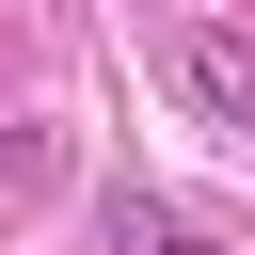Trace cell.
Instances as JSON below:
<instances>
[{
  "label": "cell",
  "instance_id": "cell-1",
  "mask_svg": "<svg viewBox=\"0 0 255 255\" xmlns=\"http://www.w3.org/2000/svg\"><path fill=\"white\" fill-rule=\"evenodd\" d=\"M175 80H191L223 128H255V32H239V16H191V32H175Z\"/></svg>",
  "mask_w": 255,
  "mask_h": 255
},
{
  "label": "cell",
  "instance_id": "cell-4",
  "mask_svg": "<svg viewBox=\"0 0 255 255\" xmlns=\"http://www.w3.org/2000/svg\"><path fill=\"white\" fill-rule=\"evenodd\" d=\"M175 255H239V239H191V223H175Z\"/></svg>",
  "mask_w": 255,
  "mask_h": 255
},
{
  "label": "cell",
  "instance_id": "cell-3",
  "mask_svg": "<svg viewBox=\"0 0 255 255\" xmlns=\"http://www.w3.org/2000/svg\"><path fill=\"white\" fill-rule=\"evenodd\" d=\"M112 255H175V207L159 191H112Z\"/></svg>",
  "mask_w": 255,
  "mask_h": 255
},
{
  "label": "cell",
  "instance_id": "cell-2",
  "mask_svg": "<svg viewBox=\"0 0 255 255\" xmlns=\"http://www.w3.org/2000/svg\"><path fill=\"white\" fill-rule=\"evenodd\" d=\"M48 175H64V143H48V128H0V207H32Z\"/></svg>",
  "mask_w": 255,
  "mask_h": 255
}]
</instances>
